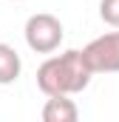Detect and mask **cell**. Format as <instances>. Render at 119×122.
Listing matches in <instances>:
<instances>
[{
  "label": "cell",
  "mask_w": 119,
  "mask_h": 122,
  "mask_svg": "<svg viewBox=\"0 0 119 122\" xmlns=\"http://www.w3.org/2000/svg\"><path fill=\"white\" fill-rule=\"evenodd\" d=\"M91 68L82 60V51L79 48H68L62 54H54L37 68V88L45 94V97H54V94H74L85 91L91 85Z\"/></svg>",
  "instance_id": "obj_1"
},
{
  "label": "cell",
  "mask_w": 119,
  "mask_h": 122,
  "mask_svg": "<svg viewBox=\"0 0 119 122\" xmlns=\"http://www.w3.org/2000/svg\"><path fill=\"white\" fill-rule=\"evenodd\" d=\"M26 46L37 54H54L60 46H62V37H65V29L60 23V17L48 14V11H37L26 20Z\"/></svg>",
  "instance_id": "obj_2"
},
{
  "label": "cell",
  "mask_w": 119,
  "mask_h": 122,
  "mask_svg": "<svg viewBox=\"0 0 119 122\" xmlns=\"http://www.w3.org/2000/svg\"><path fill=\"white\" fill-rule=\"evenodd\" d=\"M82 60L91 74H116L119 71V29L94 37L82 48Z\"/></svg>",
  "instance_id": "obj_3"
},
{
  "label": "cell",
  "mask_w": 119,
  "mask_h": 122,
  "mask_svg": "<svg viewBox=\"0 0 119 122\" xmlns=\"http://www.w3.org/2000/svg\"><path fill=\"white\" fill-rule=\"evenodd\" d=\"M79 108L68 94H54L43 105V122H77Z\"/></svg>",
  "instance_id": "obj_4"
},
{
  "label": "cell",
  "mask_w": 119,
  "mask_h": 122,
  "mask_svg": "<svg viewBox=\"0 0 119 122\" xmlns=\"http://www.w3.org/2000/svg\"><path fill=\"white\" fill-rule=\"evenodd\" d=\"M20 71H23V60H20L17 48L9 46V43H0V85L17 82Z\"/></svg>",
  "instance_id": "obj_5"
},
{
  "label": "cell",
  "mask_w": 119,
  "mask_h": 122,
  "mask_svg": "<svg viewBox=\"0 0 119 122\" xmlns=\"http://www.w3.org/2000/svg\"><path fill=\"white\" fill-rule=\"evenodd\" d=\"M99 17L111 29H119V0H99Z\"/></svg>",
  "instance_id": "obj_6"
},
{
  "label": "cell",
  "mask_w": 119,
  "mask_h": 122,
  "mask_svg": "<svg viewBox=\"0 0 119 122\" xmlns=\"http://www.w3.org/2000/svg\"><path fill=\"white\" fill-rule=\"evenodd\" d=\"M14 3H17V0H14Z\"/></svg>",
  "instance_id": "obj_7"
}]
</instances>
